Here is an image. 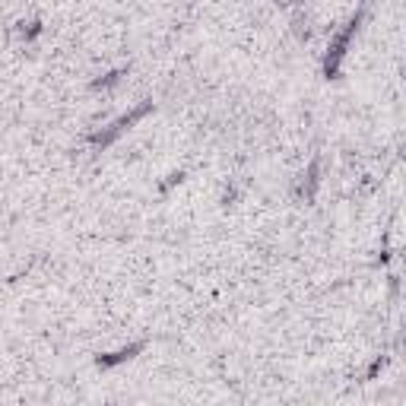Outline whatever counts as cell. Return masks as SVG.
Returning <instances> with one entry per match:
<instances>
[{"mask_svg":"<svg viewBox=\"0 0 406 406\" xmlns=\"http://www.w3.org/2000/svg\"><path fill=\"white\" fill-rule=\"evenodd\" d=\"M140 349H143V346L137 343V346H131V349H121V352H115V356H102V359H99V365H102V368H111V365H117V362H124V359L137 356Z\"/></svg>","mask_w":406,"mask_h":406,"instance_id":"2","label":"cell"},{"mask_svg":"<svg viewBox=\"0 0 406 406\" xmlns=\"http://www.w3.org/2000/svg\"><path fill=\"white\" fill-rule=\"evenodd\" d=\"M356 25H359V16L352 19V23H349V29L346 32L340 35V38H337V45H333V51H330V58H327V76L333 74V70H337V64H340V58L343 54H346V45H349V35L356 32Z\"/></svg>","mask_w":406,"mask_h":406,"instance_id":"1","label":"cell"}]
</instances>
